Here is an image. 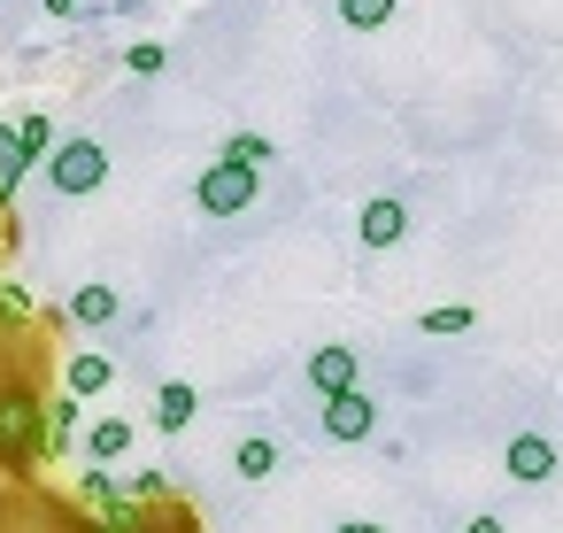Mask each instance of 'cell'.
I'll list each match as a JSON object with an SVG mask.
<instances>
[{
  "mask_svg": "<svg viewBox=\"0 0 563 533\" xmlns=\"http://www.w3.org/2000/svg\"><path fill=\"white\" fill-rule=\"evenodd\" d=\"M47 178H55V194L86 202V194H101V178H109V148H101V140H55V148H47Z\"/></svg>",
  "mask_w": 563,
  "mask_h": 533,
  "instance_id": "cell-3",
  "label": "cell"
},
{
  "mask_svg": "<svg viewBox=\"0 0 563 533\" xmlns=\"http://www.w3.org/2000/svg\"><path fill=\"white\" fill-rule=\"evenodd\" d=\"M163 63H170V55H163V47H155V40H140V47H132V55H124V70H132V78H155V70H163Z\"/></svg>",
  "mask_w": 563,
  "mask_h": 533,
  "instance_id": "cell-18",
  "label": "cell"
},
{
  "mask_svg": "<svg viewBox=\"0 0 563 533\" xmlns=\"http://www.w3.org/2000/svg\"><path fill=\"white\" fill-rule=\"evenodd\" d=\"M417 325H424V333H471V325H478V309H471V302H448V309H424Z\"/></svg>",
  "mask_w": 563,
  "mask_h": 533,
  "instance_id": "cell-16",
  "label": "cell"
},
{
  "mask_svg": "<svg viewBox=\"0 0 563 533\" xmlns=\"http://www.w3.org/2000/svg\"><path fill=\"white\" fill-rule=\"evenodd\" d=\"M232 471H240V479H271V471H278V440H271V433H247V440L232 448Z\"/></svg>",
  "mask_w": 563,
  "mask_h": 533,
  "instance_id": "cell-10",
  "label": "cell"
},
{
  "mask_svg": "<svg viewBox=\"0 0 563 533\" xmlns=\"http://www.w3.org/2000/svg\"><path fill=\"white\" fill-rule=\"evenodd\" d=\"M117 309H124L117 286H78V294H70V317H78V325H117Z\"/></svg>",
  "mask_w": 563,
  "mask_h": 533,
  "instance_id": "cell-12",
  "label": "cell"
},
{
  "mask_svg": "<svg viewBox=\"0 0 563 533\" xmlns=\"http://www.w3.org/2000/svg\"><path fill=\"white\" fill-rule=\"evenodd\" d=\"M109 379H117V363H109V356H93V348H86V356H70V394H78V402H86V394H101Z\"/></svg>",
  "mask_w": 563,
  "mask_h": 533,
  "instance_id": "cell-13",
  "label": "cell"
},
{
  "mask_svg": "<svg viewBox=\"0 0 563 533\" xmlns=\"http://www.w3.org/2000/svg\"><path fill=\"white\" fill-rule=\"evenodd\" d=\"M93 533H132V525H93Z\"/></svg>",
  "mask_w": 563,
  "mask_h": 533,
  "instance_id": "cell-24",
  "label": "cell"
},
{
  "mask_svg": "<svg viewBox=\"0 0 563 533\" xmlns=\"http://www.w3.org/2000/svg\"><path fill=\"white\" fill-rule=\"evenodd\" d=\"M0 325H32V294L24 286H0Z\"/></svg>",
  "mask_w": 563,
  "mask_h": 533,
  "instance_id": "cell-19",
  "label": "cell"
},
{
  "mask_svg": "<svg viewBox=\"0 0 563 533\" xmlns=\"http://www.w3.org/2000/svg\"><path fill=\"white\" fill-rule=\"evenodd\" d=\"M501 464H509V479H517V487H548L563 456H555V440H548V433H509V456H501Z\"/></svg>",
  "mask_w": 563,
  "mask_h": 533,
  "instance_id": "cell-5",
  "label": "cell"
},
{
  "mask_svg": "<svg viewBox=\"0 0 563 533\" xmlns=\"http://www.w3.org/2000/svg\"><path fill=\"white\" fill-rule=\"evenodd\" d=\"M132 494H140V502H155V494H170V479H163V471H140V479H132Z\"/></svg>",
  "mask_w": 563,
  "mask_h": 533,
  "instance_id": "cell-20",
  "label": "cell"
},
{
  "mask_svg": "<svg viewBox=\"0 0 563 533\" xmlns=\"http://www.w3.org/2000/svg\"><path fill=\"white\" fill-rule=\"evenodd\" d=\"M394 9L401 0H340V24L347 32H378V24H394Z\"/></svg>",
  "mask_w": 563,
  "mask_h": 533,
  "instance_id": "cell-14",
  "label": "cell"
},
{
  "mask_svg": "<svg viewBox=\"0 0 563 533\" xmlns=\"http://www.w3.org/2000/svg\"><path fill=\"white\" fill-rule=\"evenodd\" d=\"M355 232H363V248H378V255H386V248H401V232H409V209H401L394 194H378V202L363 209V225H355Z\"/></svg>",
  "mask_w": 563,
  "mask_h": 533,
  "instance_id": "cell-6",
  "label": "cell"
},
{
  "mask_svg": "<svg viewBox=\"0 0 563 533\" xmlns=\"http://www.w3.org/2000/svg\"><path fill=\"white\" fill-rule=\"evenodd\" d=\"M463 533H501V518H471V525H463Z\"/></svg>",
  "mask_w": 563,
  "mask_h": 533,
  "instance_id": "cell-22",
  "label": "cell"
},
{
  "mask_svg": "<svg viewBox=\"0 0 563 533\" xmlns=\"http://www.w3.org/2000/svg\"><path fill=\"white\" fill-rule=\"evenodd\" d=\"M309 387H317V394H340V387H355V348L324 340V348L309 356Z\"/></svg>",
  "mask_w": 563,
  "mask_h": 533,
  "instance_id": "cell-7",
  "label": "cell"
},
{
  "mask_svg": "<svg viewBox=\"0 0 563 533\" xmlns=\"http://www.w3.org/2000/svg\"><path fill=\"white\" fill-rule=\"evenodd\" d=\"M16 148H24V163H40V155L55 148V124H47V117H16Z\"/></svg>",
  "mask_w": 563,
  "mask_h": 533,
  "instance_id": "cell-15",
  "label": "cell"
},
{
  "mask_svg": "<svg viewBox=\"0 0 563 533\" xmlns=\"http://www.w3.org/2000/svg\"><path fill=\"white\" fill-rule=\"evenodd\" d=\"M0 464L9 471L40 464V394L32 387H0Z\"/></svg>",
  "mask_w": 563,
  "mask_h": 533,
  "instance_id": "cell-1",
  "label": "cell"
},
{
  "mask_svg": "<svg viewBox=\"0 0 563 533\" xmlns=\"http://www.w3.org/2000/svg\"><path fill=\"white\" fill-rule=\"evenodd\" d=\"M332 533H386V525H371V518H347V525H332Z\"/></svg>",
  "mask_w": 563,
  "mask_h": 533,
  "instance_id": "cell-21",
  "label": "cell"
},
{
  "mask_svg": "<svg viewBox=\"0 0 563 533\" xmlns=\"http://www.w3.org/2000/svg\"><path fill=\"white\" fill-rule=\"evenodd\" d=\"M132 417H101V425H86V448H93V464H117V456H132Z\"/></svg>",
  "mask_w": 563,
  "mask_h": 533,
  "instance_id": "cell-9",
  "label": "cell"
},
{
  "mask_svg": "<svg viewBox=\"0 0 563 533\" xmlns=\"http://www.w3.org/2000/svg\"><path fill=\"white\" fill-rule=\"evenodd\" d=\"M9 240H16V225H9V217H0V248H9Z\"/></svg>",
  "mask_w": 563,
  "mask_h": 533,
  "instance_id": "cell-23",
  "label": "cell"
},
{
  "mask_svg": "<svg viewBox=\"0 0 563 533\" xmlns=\"http://www.w3.org/2000/svg\"><path fill=\"white\" fill-rule=\"evenodd\" d=\"M255 194H263V171H247V163H232V155L194 178V209H201V217H240V209H255Z\"/></svg>",
  "mask_w": 563,
  "mask_h": 533,
  "instance_id": "cell-2",
  "label": "cell"
},
{
  "mask_svg": "<svg viewBox=\"0 0 563 533\" xmlns=\"http://www.w3.org/2000/svg\"><path fill=\"white\" fill-rule=\"evenodd\" d=\"M224 155H232V163H247V171H263V163H271V140H263V132H232V148H224Z\"/></svg>",
  "mask_w": 563,
  "mask_h": 533,
  "instance_id": "cell-17",
  "label": "cell"
},
{
  "mask_svg": "<svg viewBox=\"0 0 563 533\" xmlns=\"http://www.w3.org/2000/svg\"><path fill=\"white\" fill-rule=\"evenodd\" d=\"M24 178H32V163H24V148H16V124H0V209L16 202Z\"/></svg>",
  "mask_w": 563,
  "mask_h": 533,
  "instance_id": "cell-11",
  "label": "cell"
},
{
  "mask_svg": "<svg viewBox=\"0 0 563 533\" xmlns=\"http://www.w3.org/2000/svg\"><path fill=\"white\" fill-rule=\"evenodd\" d=\"M371 425H378V402H371L363 387L324 394V433H332V440H371Z\"/></svg>",
  "mask_w": 563,
  "mask_h": 533,
  "instance_id": "cell-4",
  "label": "cell"
},
{
  "mask_svg": "<svg viewBox=\"0 0 563 533\" xmlns=\"http://www.w3.org/2000/svg\"><path fill=\"white\" fill-rule=\"evenodd\" d=\"M194 417H201V394H194L186 379H170V387L155 394V425H163V433H186Z\"/></svg>",
  "mask_w": 563,
  "mask_h": 533,
  "instance_id": "cell-8",
  "label": "cell"
}]
</instances>
